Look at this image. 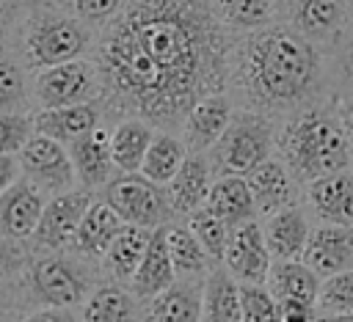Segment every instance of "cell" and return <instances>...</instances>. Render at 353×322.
Here are the masks:
<instances>
[{
	"label": "cell",
	"mask_w": 353,
	"mask_h": 322,
	"mask_svg": "<svg viewBox=\"0 0 353 322\" xmlns=\"http://www.w3.org/2000/svg\"><path fill=\"white\" fill-rule=\"evenodd\" d=\"M223 30L212 0H127L94 47L105 94L152 127H179L199 96L223 91Z\"/></svg>",
	"instance_id": "obj_1"
},
{
	"label": "cell",
	"mask_w": 353,
	"mask_h": 322,
	"mask_svg": "<svg viewBox=\"0 0 353 322\" xmlns=\"http://www.w3.org/2000/svg\"><path fill=\"white\" fill-rule=\"evenodd\" d=\"M323 74V52L290 25H265L232 44L229 77L248 110L295 113L320 94Z\"/></svg>",
	"instance_id": "obj_2"
},
{
	"label": "cell",
	"mask_w": 353,
	"mask_h": 322,
	"mask_svg": "<svg viewBox=\"0 0 353 322\" xmlns=\"http://www.w3.org/2000/svg\"><path fill=\"white\" fill-rule=\"evenodd\" d=\"M276 151L292 179L303 184L317 176L345 171L353 160L350 140L334 105H306L290 113L276 135Z\"/></svg>",
	"instance_id": "obj_3"
},
{
	"label": "cell",
	"mask_w": 353,
	"mask_h": 322,
	"mask_svg": "<svg viewBox=\"0 0 353 322\" xmlns=\"http://www.w3.org/2000/svg\"><path fill=\"white\" fill-rule=\"evenodd\" d=\"M94 30L83 19L63 8H39L25 19L22 30V61L28 69H47L63 61L85 58L94 50Z\"/></svg>",
	"instance_id": "obj_4"
},
{
	"label": "cell",
	"mask_w": 353,
	"mask_h": 322,
	"mask_svg": "<svg viewBox=\"0 0 353 322\" xmlns=\"http://www.w3.org/2000/svg\"><path fill=\"white\" fill-rule=\"evenodd\" d=\"M25 283L39 305H55V308L83 305L91 289L97 286L88 259L63 250H50L36 256L28 264Z\"/></svg>",
	"instance_id": "obj_5"
},
{
	"label": "cell",
	"mask_w": 353,
	"mask_h": 322,
	"mask_svg": "<svg viewBox=\"0 0 353 322\" xmlns=\"http://www.w3.org/2000/svg\"><path fill=\"white\" fill-rule=\"evenodd\" d=\"M273 146H276V132L270 116L256 110H243L232 116L223 135L207 151V160L212 171L223 176L226 173L245 176L251 168H256L262 160L273 154Z\"/></svg>",
	"instance_id": "obj_6"
},
{
	"label": "cell",
	"mask_w": 353,
	"mask_h": 322,
	"mask_svg": "<svg viewBox=\"0 0 353 322\" xmlns=\"http://www.w3.org/2000/svg\"><path fill=\"white\" fill-rule=\"evenodd\" d=\"M102 201L110 204V209L130 226H141V228H163L168 226L176 212L168 201V193L163 184L149 182L141 173H121L113 176L105 187H102Z\"/></svg>",
	"instance_id": "obj_7"
},
{
	"label": "cell",
	"mask_w": 353,
	"mask_h": 322,
	"mask_svg": "<svg viewBox=\"0 0 353 322\" xmlns=\"http://www.w3.org/2000/svg\"><path fill=\"white\" fill-rule=\"evenodd\" d=\"M30 94L41 110V107L97 102L105 96V88H102L97 63L85 61V58H74V61H63V63L39 69L33 77Z\"/></svg>",
	"instance_id": "obj_8"
},
{
	"label": "cell",
	"mask_w": 353,
	"mask_h": 322,
	"mask_svg": "<svg viewBox=\"0 0 353 322\" xmlns=\"http://www.w3.org/2000/svg\"><path fill=\"white\" fill-rule=\"evenodd\" d=\"M91 190L83 187H72L66 193H55L44 201L41 217L30 234V245L39 253H50V250H63L72 245L77 226L85 215V209L91 206Z\"/></svg>",
	"instance_id": "obj_9"
},
{
	"label": "cell",
	"mask_w": 353,
	"mask_h": 322,
	"mask_svg": "<svg viewBox=\"0 0 353 322\" xmlns=\"http://www.w3.org/2000/svg\"><path fill=\"white\" fill-rule=\"evenodd\" d=\"M19 173L30 184H36L41 193H66L74 187V168L69 160V151L63 143L47 138V135H30V140L17 154Z\"/></svg>",
	"instance_id": "obj_10"
},
{
	"label": "cell",
	"mask_w": 353,
	"mask_h": 322,
	"mask_svg": "<svg viewBox=\"0 0 353 322\" xmlns=\"http://www.w3.org/2000/svg\"><path fill=\"white\" fill-rule=\"evenodd\" d=\"M270 261L273 256L265 245V234L256 220L232 228L221 264L234 275L237 283H265Z\"/></svg>",
	"instance_id": "obj_11"
},
{
	"label": "cell",
	"mask_w": 353,
	"mask_h": 322,
	"mask_svg": "<svg viewBox=\"0 0 353 322\" xmlns=\"http://www.w3.org/2000/svg\"><path fill=\"white\" fill-rule=\"evenodd\" d=\"M232 116H234V107L226 91H212V94L199 96L179 124L182 143L188 146V151L207 154L215 146V140L223 135V129L229 127Z\"/></svg>",
	"instance_id": "obj_12"
},
{
	"label": "cell",
	"mask_w": 353,
	"mask_h": 322,
	"mask_svg": "<svg viewBox=\"0 0 353 322\" xmlns=\"http://www.w3.org/2000/svg\"><path fill=\"white\" fill-rule=\"evenodd\" d=\"M287 25L309 41H331L350 22L347 0H284Z\"/></svg>",
	"instance_id": "obj_13"
},
{
	"label": "cell",
	"mask_w": 353,
	"mask_h": 322,
	"mask_svg": "<svg viewBox=\"0 0 353 322\" xmlns=\"http://www.w3.org/2000/svg\"><path fill=\"white\" fill-rule=\"evenodd\" d=\"M301 261L323 278L336 275L353 267V228L350 226H331L320 223L309 228V239L303 245Z\"/></svg>",
	"instance_id": "obj_14"
},
{
	"label": "cell",
	"mask_w": 353,
	"mask_h": 322,
	"mask_svg": "<svg viewBox=\"0 0 353 322\" xmlns=\"http://www.w3.org/2000/svg\"><path fill=\"white\" fill-rule=\"evenodd\" d=\"M44 195L47 193H41L28 179H17L14 184H8L0 193V237L11 242L30 239L47 201Z\"/></svg>",
	"instance_id": "obj_15"
},
{
	"label": "cell",
	"mask_w": 353,
	"mask_h": 322,
	"mask_svg": "<svg viewBox=\"0 0 353 322\" xmlns=\"http://www.w3.org/2000/svg\"><path fill=\"white\" fill-rule=\"evenodd\" d=\"M306 204L320 223L353 228V171H334L306 182Z\"/></svg>",
	"instance_id": "obj_16"
},
{
	"label": "cell",
	"mask_w": 353,
	"mask_h": 322,
	"mask_svg": "<svg viewBox=\"0 0 353 322\" xmlns=\"http://www.w3.org/2000/svg\"><path fill=\"white\" fill-rule=\"evenodd\" d=\"M66 151L74 168V179L83 190H99L113 179L116 165L110 157V129L97 127L66 143Z\"/></svg>",
	"instance_id": "obj_17"
},
{
	"label": "cell",
	"mask_w": 353,
	"mask_h": 322,
	"mask_svg": "<svg viewBox=\"0 0 353 322\" xmlns=\"http://www.w3.org/2000/svg\"><path fill=\"white\" fill-rule=\"evenodd\" d=\"M256 215H270L276 209H284L290 204H295V179L287 171V165L279 157H268L262 160L256 168H251L245 173Z\"/></svg>",
	"instance_id": "obj_18"
},
{
	"label": "cell",
	"mask_w": 353,
	"mask_h": 322,
	"mask_svg": "<svg viewBox=\"0 0 353 322\" xmlns=\"http://www.w3.org/2000/svg\"><path fill=\"white\" fill-rule=\"evenodd\" d=\"M102 121V110L97 102L63 105V107H41L33 113V132L47 135L58 143H72L74 138L97 129Z\"/></svg>",
	"instance_id": "obj_19"
},
{
	"label": "cell",
	"mask_w": 353,
	"mask_h": 322,
	"mask_svg": "<svg viewBox=\"0 0 353 322\" xmlns=\"http://www.w3.org/2000/svg\"><path fill=\"white\" fill-rule=\"evenodd\" d=\"M212 165L207 160V154L201 151H188L185 162L179 165V171L174 173V179L165 184L168 201L174 206L176 215H190L199 206H204L210 187H212Z\"/></svg>",
	"instance_id": "obj_20"
},
{
	"label": "cell",
	"mask_w": 353,
	"mask_h": 322,
	"mask_svg": "<svg viewBox=\"0 0 353 322\" xmlns=\"http://www.w3.org/2000/svg\"><path fill=\"white\" fill-rule=\"evenodd\" d=\"M201 281L204 278H176L168 289L149 297L143 322H201Z\"/></svg>",
	"instance_id": "obj_21"
},
{
	"label": "cell",
	"mask_w": 353,
	"mask_h": 322,
	"mask_svg": "<svg viewBox=\"0 0 353 322\" xmlns=\"http://www.w3.org/2000/svg\"><path fill=\"white\" fill-rule=\"evenodd\" d=\"M121 226H124V220L110 209V204L102 198H94L77 226V234H74L69 250L88 261H102L105 250L110 248V242L121 231Z\"/></svg>",
	"instance_id": "obj_22"
},
{
	"label": "cell",
	"mask_w": 353,
	"mask_h": 322,
	"mask_svg": "<svg viewBox=\"0 0 353 322\" xmlns=\"http://www.w3.org/2000/svg\"><path fill=\"white\" fill-rule=\"evenodd\" d=\"M176 281L171 256H168V245H165V226L154 228L149 237V245L143 250V259L138 264V270L130 278V292L135 294L138 303H146L149 297L160 294L163 289H168Z\"/></svg>",
	"instance_id": "obj_23"
},
{
	"label": "cell",
	"mask_w": 353,
	"mask_h": 322,
	"mask_svg": "<svg viewBox=\"0 0 353 322\" xmlns=\"http://www.w3.org/2000/svg\"><path fill=\"white\" fill-rule=\"evenodd\" d=\"M259 226L273 259H301L303 245L309 239V220L298 204L265 215V223Z\"/></svg>",
	"instance_id": "obj_24"
},
{
	"label": "cell",
	"mask_w": 353,
	"mask_h": 322,
	"mask_svg": "<svg viewBox=\"0 0 353 322\" xmlns=\"http://www.w3.org/2000/svg\"><path fill=\"white\" fill-rule=\"evenodd\" d=\"M265 286L276 297V303H303L314 305L320 292V275L309 270L301 259H273Z\"/></svg>",
	"instance_id": "obj_25"
},
{
	"label": "cell",
	"mask_w": 353,
	"mask_h": 322,
	"mask_svg": "<svg viewBox=\"0 0 353 322\" xmlns=\"http://www.w3.org/2000/svg\"><path fill=\"white\" fill-rule=\"evenodd\" d=\"M80 322H143L135 294L116 281L97 283L80 305Z\"/></svg>",
	"instance_id": "obj_26"
},
{
	"label": "cell",
	"mask_w": 353,
	"mask_h": 322,
	"mask_svg": "<svg viewBox=\"0 0 353 322\" xmlns=\"http://www.w3.org/2000/svg\"><path fill=\"white\" fill-rule=\"evenodd\" d=\"M201 322H240V283L221 261L201 281Z\"/></svg>",
	"instance_id": "obj_27"
},
{
	"label": "cell",
	"mask_w": 353,
	"mask_h": 322,
	"mask_svg": "<svg viewBox=\"0 0 353 322\" xmlns=\"http://www.w3.org/2000/svg\"><path fill=\"white\" fill-rule=\"evenodd\" d=\"M204 206L215 217H221L229 228H234L240 223H248V220H256V206H254L245 176H234V173L218 176L210 187V195H207Z\"/></svg>",
	"instance_id": "obj_28"
},
{
	"label": "cell",
	"mask_w": 353,
	"mask_h": 322,
	"mask_svg": "<svg viewBox=\"0 0 353 322\" xmlns=\"http://www.w3.org/2000/svg\"><path fill=\"white\" fill-rule=\"evenodd\" d=\"M154 138V127L146 118L124 116L110 129V157L119 173H138L143 154Z\"/></svg>",
	"instance_id": "obj_29"
},
{
	"label": "cell",
	"mask_w": 353,
	"mask_h": 322,
	"mask_svg": "<svg viewBox=\"0 0 353 322\" xmlns=\"http://www.w3.org/2000/svg\"><path fill=\"white\" fill-rule=\"evenodd\" d=\"M149 237H152V228H141V226H130V223H124L121 231L113 237L110 248L102 256V264L116 283H130L132 272L138 270V264L143 259Z\"/></svg>",
	"instance_id": "obj_30"
},
{
	"label": "cell",
	"mask_w": 353,
	"mask_h": 322,
	"mask_svg": "<svg viewBox=\"0 0 353 322\" xmlns=\"http://www.w3.org/2000/svg\"><path fill=\"white\" fill-rule=\"evenodd\" d=\"M185 157H188V146L182 143V138L171 135L168 129L154 132V138H152V143H149V149L143 154V162H141L138 173L146 176L149 182L165 187L174 179V173L179 171V165L185 162Z\"/></svg>",
	"instance_id": "obj_31"
},
{
	"label": "cell",
	"mask_w": 353,
	"mask_h": 322,
	"mask_svg": "<svg viewBox=\"0 0 353 322\" xmlns=\"http://www.w3.org/2000/svg\"><path fill=\"white\" fill-rule=\"evenodd\" d=\"M165 245H168V256L174 264L176 278H204V272L212 267L207 250L201 248V242L193 237V231L188 226H176L168 223L165 226Z\"/></svg>",
	"instance_id": "obj_32"
},
{
	"label": "cell",
	"mask_w": 353,
	"mask_h": 322,
	"mask_svg": "<svg viewBox=\"0 0 353 322\" xmlns=\"http://www.w3.org/2000/svg\"><path fill=\"white\" fill-rule=\"evenodd\" d=\"M212 11L223 28L251 33L265 25H273L279 14L276 0H212Z\"/></svg>",
	"instance_id": "obj_33"
},
{
	"label": "cell",
	"mask_w": 353,
	"mask_h": 322,
	"mask_svg": "<svg viewBox=\"0 0 353 322\" xmlns=\"http://www.w3.org/2000/svg\"><path fill=\"white\" fill-rule=\"evenodd\" d=\"M188 228L193 231V237L201 242V248L207 250V256L212 261H221L223 259V250H226V242H229L232 228L221 217H215L207 206H199L196 212L188 215Z\"/></svg>",
	"instance_id": "obj_34"
},
{
	"label": "cell",
	"mask_w": 353,
	"mask_h": 322,
	"mask_svg": "<svg viewBox=\"0 0 353 322\" xmlns=\"http://www.w3.org/2000/svg\"><path fill=\"white\" fill-rule=\"evenodd\" d=\"M314 311L317 316H334V314L353 311V267L320 281Z\"/></svg>",
	"instance_id": "obj_35"
},
{
	"label": "cell",
	"mask_w": 353,
	"mask_h": 322,
	"mask_svg": "<svg viewBox=\"0 0 353 322\" xmlns=\"http://www.w3.org/2000/svg\"><path fill=\"white\" fill-rule=\"evenodd\" d=\"M240 322H281L279 303L265 283H240Z\"/></svg>",
	"instance_id": "obj_36"
},
{
	"label": "cell",
	"mask_w": 353,
	"mask_h": 322,
	"mask_svg": "<svg viewBox=\"0 0 353 322\" xmlns=\"http://www.w3.org/2000/svg\"><path fill=\"white\" fill-rule=\"evenodd\" d=\"M28 80L25 69H19L14 61L0 58V113L19 110L28 105Z\"/></svg>",
	"instance_id": "obj_37"
},
{
	"label": "cell",
	"mask_w": 353,
	"mask_h": 322,
	"mask_svg": "<svg viewBox=\"0 0 353 322\" xmlns=\"http://www.w3.org/2000/svg\"><path fill=\"white\" fill-rule=\"evenodd\" d=\"M33 135V116L25 110L0 113V154H19V149Z\"/></svg>",
	"instance_id": "obj_38"
},
{
	"label": "cell",
	"mask_w": 353,
	"mask_h": 322,
	"mask_svg": "<svg viewBox=\"0 0 353 322\" xmlns=\"http://www.w3.org/2000/svg\"><path fill=\"white\" fill-rule=\"evenodd\" d=\"M127 0H58V8L83 19L85 25H108Z\"/></svg>",
	"instance_id": "obj_39"
},
{
	"label": "cell",
	"mask_w": 353,
	"mask_h": 322,
	"mask_svg": "<svg viewBox=\"0 0 353 322\" xmlns=\"http://www.w3.org/2000/svg\"><path fill=\"white\" fill-rule=\"evenodd\" d=\"M22 242H11L0 237V281H8L22 267Z\"/></svg>",
	"instance_id": "obj_40"
},
{
	"label": "cell",
	"mask_w": 353,
	"mask_h": 322,
	"mask_svg": "<svg viewBox=\"0 0 353 322\" xmlns=\"http://www.w3.org/2000/svg\"><path fill=\"white\" fill-rule=\"evenodd\" d=\"M19 322H80V316L72 308H55V305H41L22 316Z\"/></svg>",
	"instance_id": "obj_41"
},
{
	"label": "cell",
	"mask_w": 353,
	"mask_h": 322,
	"mask_svg": "<svg viewBox=\"0 0 353 322\" xmlns=\"http://www.w3.org/2000/svg\"><path fill=\"white\" fill-rule=\"evenodd\" d=\"M334 110H336L339 124H342V129H345V135H347V140H350V149H353V88L345 91V94L334 102Z\"/></svg>",
	"instance_id": "obj_42"
},
{
	"label": "cell",
	"mask_w": 353,
	"mask_h": 322,
	"mask_svg": "<svg viewBox=\"0 0 353 322\" xmlns=\"http://www.w3.org/2000/svg\"><path fill=\"white\" fill-rule=\"evenodd\" d=\"M281 311V322H314L317 311L314 305H303V303H279Z\"/></svg>",
	"instance_id": "obj_43"
},
{
	"label": "cell",
	"mask_w": 353,
	"mask_h": 322,
	"mask_svg": "<svg viewBox=\"0 0 353 322\" xmlns=\"http://www.w3.org/2000/svg\"><path fill=\"white\" fill-rule=\"evenodd\" d=\"M17 308H19V300L14 289L8 286V281H0V322H14Z\"/></svg>",
	"instance_id": "obj_44"
},
{
	"label": "cell",
	"mask_w": 353,
	"mask_h": 322,
	"mask_svg": "<svg viewBox=\"0 0 353 322\" xmlns=\"http://www.w3.org/2000/svg\"><path fill=\"white\" fill-rule=\"evenodd\" d=\"M19 179V162L14 154H0V193Z\"/></svg>",
	"instance_id": "obj_45"
},
{
	"label": "cell",
	"mask_w": 353,
	"mask_h": 322,
	"mask_svg": "<svg viewBox=\"0 0 353 322\" xmlns=\"http://www.w3.org/2000/svg\"><path fill=\"white\" fill-rule=\"evenodd\" d=\"M8 8L0 3V58H6V50H8Z\"/></svg>",
	"instance_id": "obj_46"
},
{
	"label": "cell",
	"mask_w": 353,
	"mask_h": 322,
	"mask_svg": "<svg viewBox=\"0 0 353 322\" xmlns=\"http://www.w3.org/2000/svg\"><path fill=\"white\" fill-rule=\"evenodd\" d=\"M314 322H353V311L350 314H334V316H314Z\"/></svg>",
	"instance_id": "obj_47"
},
{
	"label": "cell",
	"mask_w": 353,
	"mask_h": 322,
	"mask_svg": "<svg viewBox=\"0 0 353 322\" xmlns=\"http://www.w3.org/2000/svg\"><path fill=\"white\" fill-rule=\"evenodd\" d=\"M347 58L353 63V19H350V28H347Z\"/></svg>",
	"instance_id": "obj_48"
},
{
	"label": "cell",
	"mask_w": 353,
	"mask_h": 322,
	"mask_svg": "<svg viewBox=\"0 0 353 322\" xmlns=\"http://www.w3.org/2000/svg\"><path fill=\"white\" fill-rule=\"evenodd\" d=\"M0 3H19V0H0Z\"/></svg>",
	"instance_id": "obj_49"
}]
</instances>
